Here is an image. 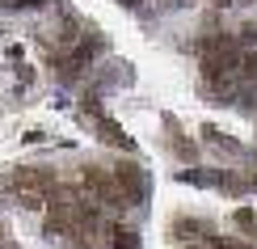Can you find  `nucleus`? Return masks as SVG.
I'll return each instance as SVG.
<instances>
[{
  "mask_svg": "<svg viewBox=\"0 0 257 249\" xmlns=\"http://www.w3.org/2000/svg\"><path fill=\"white\" fill-rule=\"evenodd\" d=\"M9 190H13V199L21 203V207L38 211V207H47V203H51V194H55V182H51L47 173H38V169H21Z\"/></svg>",
  "mask_w": 257,
  "mask_h": 249,
  "instance_id": "obj_1",
  "label": "nucleus"
},
{
  "mask_svg": "<svg viewBox=\"0 0 257 249\" xmlns=\"http://www.w3.org/2000/svg\"><path fill=\"white\" fill-rule=\"evenodd\" d=\"M93 55H97V42H84V47H76V51L68 55V68H63V76H76V72H84Z\"/></svg>",
  "mask_w": 257,
  "mask_h": 249,
  "instance_id": "obj_3",
  "label": "nucleus"
},
{
  "mask_svg": "<svg viewBox=\"0 0 257 249\" xmlns=\"http://www.w3.org/2000/svg\"><path fill=\"white\" fill-rule=\"evenodd\" d=\"M118 190H122L126 203H144L148 199V178L135 165H118Z\"/></svg>",
  "mask_w": 257,
  "mask_h": 249,
  "instance_id": "obj_2",
  "label": "nucleus"
},
{
  "mask_svg": "<svg viewBox=\"0 0 257 249\" xmlns=\"http://www.w3.org/2000/svg\"><path fill=\"white\" fill-rule=\"evenodd\" d=\"M0 241H5V215H0Z\"/></svg>",
  "mask_w": 257,
  "mask_h": 249,
  "instance_id": "obj_8",
  "label": "nucleus"
},
{
  "mask_svg": "<svg viewBox=\"0 0 257 249\" xmlns=\"http://www.w3.org/2000/svg\"><path fill=\"white\" fill-rule=\"evenodd\" d=\"M105 249H139V236L131 228H110V241H105Z\"/></svg>",
  "mask_w": 257,
  "mask_h": 249,
  "instance_id": "obj_5",
  "label": "nucleus"
},
{
  "mask_svg": "<svg viewBox=\"0 0 257 249\" xmlns=\"http://www.w3.org/2000/svg\"><path fill=\"white\" fill-rule=\"evenodd\" d=\"M97 135H105V139H110V144L114 148H122V152H131V135H122V127L118 123H110V118H97Z\"/></svg>",
  "mask_w": 257,
  "mask_h": 249,
  "instance_id": "obj_4",
  "label": "nucleus"
},
{
  "mask_svg": "<svg viewBox=\"0 0 257 249\" xmlns=\"http://www.w3.org/2000/svg\"><path fill=\"white\" fill-rule=\"evenodd\" d=\"M173 228H177V236H198V232H207V224H198V220H177Z\"/></svg>",
  "mask_w": 257,
  "mask_h": 249,
  "instance_id": "obj_6",
  "label": "nucleus"
},
{
  "mask_svg": "<svg viewBox=\"0 0 257 249\" xmlns=\"http://www.w3.org/2000/svg\"><path fill=\"white\" fill-rule=\"evenodd\" d=\"M211 249H249V245H240V241H228V236H211Z\"/></svg>",
  "mask_w": 257,
  "mask_h": 249,
  "instance_id": "obj_7",
  "label": "nucleus"
}]
</instances>
